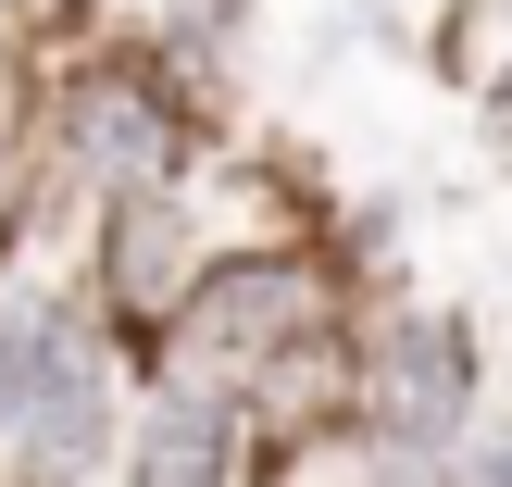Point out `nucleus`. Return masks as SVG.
<instances>
[{"label": "nucleus", "mask_w": 512, "mask_h": 487, "mask_svg": "<svg viewBox=\"0 0 512 487\" xmlns=\"http://www.w3.org/2000/svg\"><path fill=\"white\" fill-rule=\"evenodd\" d=\"M75 163L113 175V188H150L175 163V100L138 88V75H88L75 88Z\"/></svg>", "instance_id": "nucleus-3"}, {"label": "nucleus", "mask_w": 512, "mask_h": 487, "mask_svg": "<svg viewBox=\"0 0 512 487\" xmlns=\"http://www.w3.org/2000/svg\"><path fill=\"white\" fill-rule=\"evenodd\" d=\"M325 325V275L313 263H225L213 288L188 300V313H175V375H188V388H213V400H238L250 375L275 363V350H300Z\"/></svg>", "instance_id": "nucleus-1"}, {"label": "nucleus", "mask_w": 512, "mask_h": 487, "mask_svg": "<svg viewBox=\"0 0 512 487\" xmlns=\"http://www.w3.org/2000/svg\"><path fill=\"white\" fill-rule=\"evenodd\" d=\"M175 250H188V238H175V213H163V200H138V188H125V213H113V288H125V300L175 288Z\"/></svg>", "instance_id": "nucleus-5"}, {"label": "nucleus", "mask_w": 512, "mask_h": 487, "mask_svg": "<svg viewBox=\"0 0 512 487\" xmlns=\"http://www.w3.org/2000/svg\"><path fill=\"white\" fill-rule=\"evenodd\" d=\"M475 487H512V438H488V463H475Z\"/></svg>", "instance_id": "nucleus-6"}, {"label": "nucleus", "mask_w": 512, "mask_h": 487, "mask_svg": "<svg viewBox=\"0 0 512 487\" xmlns=\"http://www.w3.org/2000/svg\"><path fill=\"white\" fill-rule=\"evenodd\" d=\"M463 400H475V338L438 313H400L388 338H375V438L388 450H450L463 438Z\"/></svg>", "instance_id": "nucleus-2"}, {"label": "nucleus", "mask_w": 512, "mask_h": 487, "mask_svg": "<svg viewBox=\"0 0 512 487\" xmlns=\"http://www.w3.org/2000/svg\"><path fill=\"white\" fill-rule=\"evenodd\" d=\"M138 475L150 487H213L225 475V400L213 388H175L163 413L138 425Z\"/></svg>", "instance_id": "nucleus-4"}]
</instances>
